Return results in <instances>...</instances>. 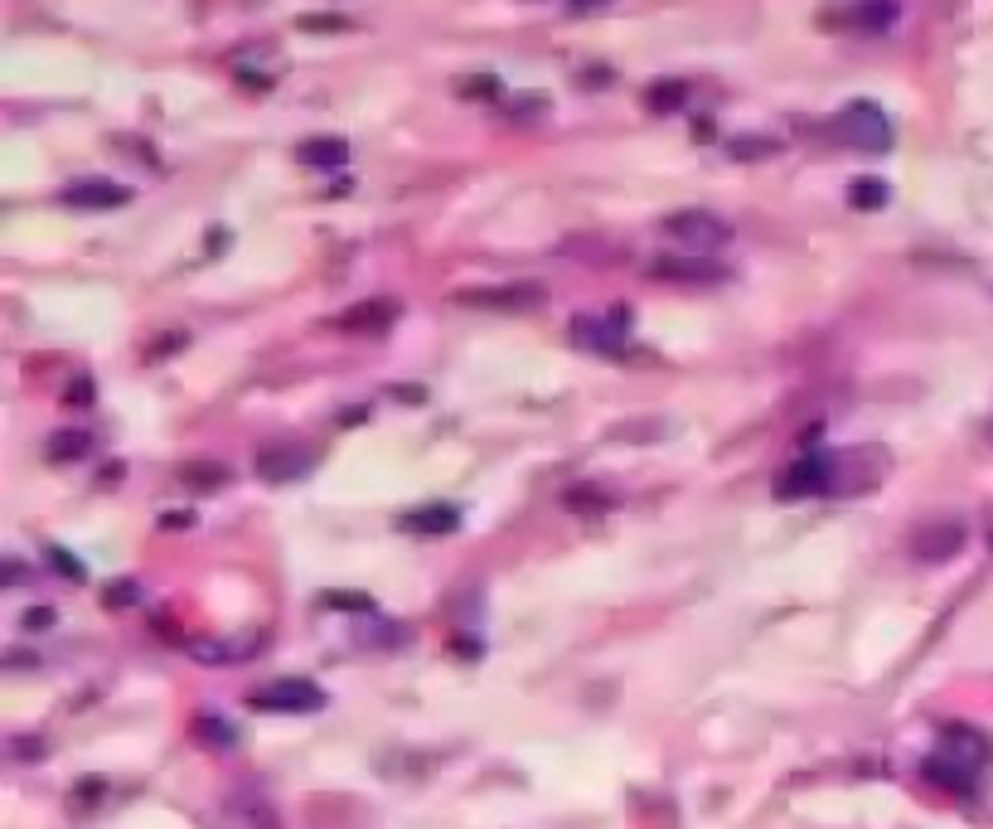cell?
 Masks as SVG:
<instances>
[{
	"label": "cell",
	"instance_id": "obj_12",
	"mask_svg": "<svg viewBox=\"0 0 993 829\" xmlns=\"http://www.w3.org/2000/svg\"><path fill=\"white\" fill-rule=\"evenodd\" d=\"M650 272L664 277V282H722V277H727V267L708 262V257H659Z\"/></svg>",
	"mask_w": 993,
	"mask_h": 829
},
{
	"label": "cell",
	"instance_id": "obj_22",
	"mask_svg": "<svg viewBox=\"0 0 993 829\" xmlns=\"http://www.w3.org/2000/svg\"><path fill=\"white\" fill-rule=\"evenodd\" d=\"M229 470L223 466H185V486H199V490H219Z\"/></svg>",
	"mask_w": 993,
	"mask_h": 829
},
{
	"label": "cell",
	"instance_id": "obj_13",
	"mask_svg": "<svg viewBox=\"0 0 993 829\" xmlns=\"http://www.w3.org/2000/svg\"><path fill=\"white\" fill-rule=\"evenodd\" d=\"M925 781L931 786H945V791H974V761H955L950 752H941V757H925Z\"/></svg>",
	"mask_w": 993,
	"mask_h": 829
},
{
	"label": "cell",
	"instance_id": "obj_24",
	"mask_svg": "<svg viewBox=\"0 0 993 829\" xmlns=\"http://www.w3.org/2000/svg\"><path fill=\"white\" fill-rule=\"evenodd\" d=\"M301 30H344V20H335V15H306V20H301Z\"/></svg>",
	"mask_w": 993,
	"mask_h": 829
},
{
	"label": "cell",
	"instance_id": "obj_21",
	"mask_svg": "<svg viewBox=\"0 0 993 829\" xmlns=\"http://www.w3.org/2000/svg\"><path fill=\"white\" fill-rule=\"evenodd\" d=\"M83 452H87V436L83 432H59V442H49L54 462H69V456H83Z\"/></svg>",
	"mask_w": 993,
	"mask_h": 829
},
{
	"label": "cell",
	"instance_id": "obj_17",
	"mask_svg": "<svg viewBox=\"0 0 993 829\" xmlns=\"http://www.w3.org/2000/svg\"><path fill=\"white\" fill-rule=\"evenodd\" d=\"M645 103H650L654 112H674V107H684V103H688V83H679V78H664V83H650Z\"/></svg>",
	"mask_w": 993,
	"mask_h": 829
},
{
	"label": "cell",
	"instance_id": "obj_6",
	"mask_svg": "<svg viewBox=\"0 0 993 829\" xmlns=\"http://www.w3.org/2000/svg\"><path fill=\"white\" fill-rule=\"evenodd\" d=\"M626 335H630L626 311H611V316H577V325H572V340H577L582 350H596V354H620Z\"/></svg>",
	"mask_w": 993,
	"mask_h": 829
},
{
	"label": "cell",
	"instance_id": "obj_1",
	"mask_svg": "<svg viewBox=\"0 0 993 829\" xmlns=\"http://www.w3.org/2000/svg\"><path fill=\"white\" fill-rule=\"evenodd\" d=\"M460 306H476V311H500V316H524V311L544 306L548 291L538 282H500V287H470V291H456Z\"/></svg>",
	"mask_w": 993,
	"mask_h": 829
},
{
	"label": "cell",
	"instance_id": "obj_25",
	"mask_svg": "<svg viewBox=\"0 0 993 829\" xmlns=\"http://www.w3.org/2000/svg\"><path fill=\"white\" fill-rule=\"evenodd\" d=\"M25 626H30V631H44V626H54V611H49V607L25 611Z\"/></svg>",
	"mask_w": 993,
	"mask_h": 829
},
{
	"label": "cell",
	"instance_id": "obj_20",
	"mask_svg": "<svg viewBox=\"0 0 993 829\" xmlns=\"http://www.w3.org/2000/svg\"><path fill=\"white\" fill-rule=\"evenodd\" d=\"M727 151H732V161H761V155L781 151V141H771V137H737Z\"/></svg>",
	"mask_w": 993,
	"mask_h": 829
},
{
	"label": "cell",
	"instance_id": "obj_27",
	"mask_svg": "<svg viewBox=\"0 0 993 829\" xmlns=\"http://www.w3.org/2000/svg\"><path fill=\"white\" fill-rule=\"evenodd\" d=\"M572 5H577V10H582V5H592V0H572Z\"/></svg>",
	"mask_w": 993,
	"mask_h": 829
},
{
	"label": "cell",
	"instance_id": "obj_18",
	"mask_svg": "<svg viewBox=\"0 0 993 829\" xmlns=\"http://www.w3.org/2000/svg\"><path fill=\"white\" fill-rule=\"evenodd\" d=\"M887 199H891V189L883 180H873V175H863V180L849 185V205L853 209H883Z\"/></svg>",
	"mask_w": 993,
	"mask_h": 829
},
{
	"label": "cell",
	"instance_id": "obj_9",
	"mask_svg": "<svg viewBox=\"0 0 993 829\" xmlns=\"http://www.w3.org/2000/svg\"><path fill=\"white\" fill-rule=\"evenodd\" d=\"M59 199H63L69 209H87V214H103V209H121V205H127L131 189L117 185V180H97V175H87V180H73Z\"/></svg>",
	"mask_w": 993,
	"mask_h": 829
},
{
	"label": "cell",
	"instance_id": "obj_5",
	"mask_svg": "<svg viewBox=\"0 0 993 829\" xmlns=\"http://www.w3.org/2000/svg\"><path fill=\"white\" fill-rule=\"evenodd\" d=\"M833 486H839V466H833V456H799V462L775 480V495H781V500H805V495H829Z\"/></svg>",
	"mask_w": 993,
	"mask_h": 829
},
{
	"label": "cell",
	"instance_id": "obj_2",
	"mask_svg": "<svg viewBox=\"0 0 993 829\" xmlns=\"http://www.w3.org/2000/svg\"><path fill=\"white\" fill-rule=\"evenodd\" d=\"M833 131H839L849 145H857V151H873V155L891 145V121H887V112L877 107V103L843 107L839 117H833Z\"/></svg>",
	"mask_w": 993,
	"mask_h": 829
},
{
	"label": "cell",
	"instance_id": "obj_14",
	"mask_svg": "<svg viewBox=\"0 0 993 829\" xmlns=\"http://www.w3.org/2000/svg\"><path fill=\"white\" fill-rule=\"evenodd\" d=\"M296 161L311 165V171H344V165H349V141H335V137L301 141L296 145Z\"/></svg>",
	"mask_w": 993,
	"mask_h": 829
},
{
	"label": "cell",
	"instance_id": "obj_19",
	"mask_svg": "<svg viewBox=\"0 0 993 829\" xmlns=\"http://www.w3.org/2000/svg\"><path fill=\"white\" fill-rule=\"evenodd\" d=\"M195 733L205 737V743H213V747H238V727H233V723H223V719H213V713H205V719H195Z\"/></svg>",
	"mask_w": 993,
	"mask_h": 829
},
{
	"label": "cell",
	"instance_id": "obj_10",
	"mask_svg": "<svg viewBox=\"0 0 993 829\" xmlns=\"http://www.w3.org/2000/svg\"><path fill=\"white\" fill-rule=\"evenodd\" d=\"M311 466H315V452L296 442H277L267 452H257V476L262 480H301Z\"/></svg>",
	"mask_w": 993,
	"mask_h": 829
},
{
	"label": "cell",
	"instance_id": "obj_8",
	"mask_svg": "<svg viewBox=\"0 0 993 829\" xmlns=\"http://www.w3.org/2000/svg\"><path fill=\"white\" fill-rule=\"evenodd\" d=\"M833 20L843 30H853V35H887L901 20V0H849L843 15H833Z\"/></svg>",
	"mask_w": 993,
	"mask_h": 829
},
{
	"label": "cell",
	"instance_id": "obj_7",
	"mask_svg": "<svg viewBox=\"0 0 993 829\" xmlns=\"http://www.w3.org/2000/svg\"><path fill=\"white\" fill-rule=\"evenodd\" d=\"M959 548H965V524L959 519H931L916 529V539H911V553L921 558V563H945V558H955Z\"/></svg>",
	"mask_w": 993,
	"mask_h": 829
},
{
	"label": "cell",
	"instance_id": "obj_4",
	"mask_svg": "<svg viewBox=\"0 0 993 829\" xmlns=\"http://www.w3.org/2000/svg\"><path fill=\"white\" fill-rule=\"evenodd\" d=\"M247 703L262 713H320L325 689L311 685V679H272V685H262Z\"/></svg>",
	"mask_w": 993,
	"mask_h": 829
},
{
	"label": "cell",
	"instance_id": "obj_11",
	"mask_svg": "<svg viewBox=\"0 0 993 829\" xmlns=\"http://www.w3.org/2000/svg\"><path fill=\"white\" fill-rule=\"evenodd\" d=\"M398 301L393 296H374V301H359V306H349L340 311V330H354V335H374V330H388L393 320H398Z\"/></svg>",
	"mask_w": 993,
	"mask_h": 829
},
{
	"label": "cell",
	"instance_id": "obj_16",
	"mask_svg": "<svg viewBox=\"0 0 993 829\" xmlns=\"http://www.w3.org/2000/svg\"><path fill=\"white\" fill-rule=\"evenodd\" d=\"M262 645V635H243V641H195L189 655L205 659V665H233V659H247L253 650Z\"/></svg>",
	"mask_w": 993,
	"mask_h": 829
},
{
	"label": "cell",
	"instance_id": "obj_3",
	"mask_svg": "<svg viewBox=\"0 0 993 829\" xmlns=\"http://www.w3.org/2000/svg\"><path fill=\"white\" fill-rule=\"evenodd\" d=\"M664 238L684 243V248H693V253H713L732 238V229L717 214H708V209H679V214L664 219Z\"/></svg>",
	"mask_w": 993,
	"mask_h": 829
},
{
	"label": "cell",
	"instance_id": "obj_23",
	"mask_svg": "<svg viewBox=\"0 0 993 829\" xmlns=\"http://www.w3.org/2000/svg\"><path fill=\"white\" fill-rule=\"evenodd\" d=\"M49 563L59 568V573H69V577H83V563H73V558L63 553V548H49Z\"/></svg>",
	"mask_w": 993,
	"mask_h": 829
},
{
	"label": "cell",
	"instance_id": "obj_15",
	"mask_svg": "<svg viewBox=\"0 0 993 829\" xmlns=\"http://www.w3.org/2000/svg\"><path fill=\"white\" fill-rule=\"evenodd\" d=\"M402 529H412V534H456L460 529V510L456 505H422V510L402 514Z\"/></svg>",
	"mask_w": 993,
	"mask_h": 829
},
{
	"label": "cell",
	"instance_id": "obj_26",
	"mask_svg": "<svg viewBox=\"0 0 993 829\" xmlns=\"http://www.w3.org/2000/svg\"><path fill=\"white\" fill-rule=\"evenodd\" d=\"M325 602H330V607H369L364 597H325Z\"/></svg>",
	"mask_w": 993,
	"mask_h": 829
}]
</instances>
